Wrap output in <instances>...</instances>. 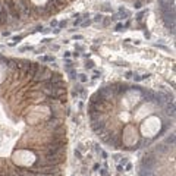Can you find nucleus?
Instances as JSON below:
<instances>
[{"mask_svg": "<svg viewBox=\"0 0 176 176\" xmlns=\"http://www.w3.org/2000/svg\"><path fill=\"white\" fill-rule=\"evenodd\" d=\"M116 29L119 31V29H122V24H118V26H116Z\"/></svg>", "mask_w": 176, "mask_h": 176, "instance_id": "obj_24", "label": "nucleus"}, {"mask_svg": "<svg viewBox=\"0 0 176 176\" xmlns=\"http://www.w3.org/2000/svg\"><path fill=\"white\" fill-rule=\"evenodd\" d=\"M138 175H139V176H153L154 173H153V170H150V169H144V167H141V170L138 172Z\"/></svg>", "mask_w": 176, "mask_h": 176, "instance_id": "obj_7", "label": "nucleus"}, {"mask_svg": "<svg viewBox=\"0 0 176 176\" xmlns=\"http://www.w3.org/2000/svg\"><path fill=\"white\" fill-rule=\"evenodd\" d=\"M65 145H66V141L65 139L53 141V143H50V144L46 145V154L47 156H57V154H60L65 150Z\"/></svg>", "mask_w": 176, "mask_h": 176, "instance_id": "obj_1", "label": "nucleus"}, {"mask_svg": "<svg viewBox=\"0 0 176 176\" xmlns=\"http://www.w3.org/2000/svg\"><path fill=\"white\" fill-rule=\"evenodd\" d=\"M13 2H15V6H16L21 16H29L31 15V8L28 6V3L25 0H13Z\"/></svg>", "mask_w": 176, "mask_h": 176, "instance_id": "obj_3", "label": "nucleus"}, {"mask_svg": "<svg viewBox=\"0 0 176 176\" xmlns=\"http://www.w3.org/2000/svg\"><path fill=\"white\" fill-rule=\"evenodd\" d=\"M87 25H90V21H85V22H82V26H87Z\"/></svg>", "mask_w": 176, "mask_h": 176, "instance_id": "obj_22", "label": "nucleus"}, {"mask_svg": "<svg viewBox=\"0 0 176 176\" xmlns=\"http://www.w3.org/2000/svg\"><path fill=\"white\" fill-rule=\"evenodd\" d=\"M79 79H81V82H87V77L85 75H79Z\"/></svg>", "mask_w": 176, "mask_h": 176, "instance_id": "obj_14", "label": "nucleus"}, {"mask_svg": "<svg viewBox=\"0 0 176 176\" xmlns=\"http://www.w3.org/2000/svg\"><path fill=\"white\" fill-rule=\"evenodd\" d=\"M125 78H126V79H129V78H132V72H126V75H125Z\"/></svg>", "mask_w": 176, "mask_h": 176, "instance_id": "obj_15", "label": "nucleus"}, {"mask_svg": "<svg viewBox=\"0 0 176 176\" xmlns=\"http://www.w3.org/2000/svg\"><path fill=\"white\" fill-rule=\"evenodd\" d=\"M139 8H141V3H139V2H138V3H135V9H139Z\"/></svg>", "mask_w": 176, "mask_h": 176, "instance_id": "obj_21", "label": "nucleus"}, {"mask_svg": "<svg viewBox=\"0 0 176 176\" xmlns=\"http://www.w3.org/2000/svg\"><path fill=\"white\" fill-rule=\"evenodd\" d=\"M100 173H101L103 176H107V172H106V170H100Z\"/></svg>", "mask_w": 176, "mask_h": 176, "instance_id": "obj_20", "label": "nucleus"}, {"mask_svg": "<svg viewBox=\"0 0 176 176\" xmlns=\"http://www.w3.org/2000/svg\"><path fill=\"white\" fill-rule=\"evenodd\" d=\"M5 22V10H2V13H0V24Z\"/></svg>", "mask_w": 176, "mask_h": 176, "instance_id": "obj_11", "label": "nucleus"}, {"mask_svg": "<svg viewBox=\"0 0 176 176\" xmlns=\"http://www.w3.org/2000/svg\"><path fill=\"white\" fill-rule=\"evenodd\" d=\"M13 40H15V41H21V40H22V37H15Z\"/></svg>", "mask_w": 176, "mask_h": 176, "instance_id": "obj_25", "label": "nucleus"}, {"mask_svg": "<svg viewBox=\"0 0 176 176\" xmlns=\"http://www.w3.org/2000/svg\"><path fill=\"white\" fill-rule=\"evenodd\" d=\"M40 60H43V62H53L54 59H53V57H47V56H44V57H40Z\"/></svg>", "mask_w": 176, "mask_h": 176, "instance_id": "obj_10", "label": "nucleus"}, {"mask_svg": "<svg viewBox=\"0 0 176 176\" xmlns=\"http://www.w3.org/2000/svg\"><path fill=\"white\" fill-rule=\"evenodd\" d=\"M131 169H132V166L129 163H126V170H131Z\"/></svg>", "mask_w": 176, "mask_h": 176, "instance_id": "obj_23", "label": "nucleus"}, {"mask_svg": "<svg viewBox=\"0 0 176 176\" xmlns=\"http://www.w3.org/2000/svg\"><path fill=\"white\" fill-rule=\"evenodd\" d=\"M75 157H78V159H81L82 156H81V153H79V151H77V150H75Z\"/></svg>", "mask_w": 176, "mask_h": 176, "instance_id": "obj_17", "label": "nucleus"}, {"mask_svg": "<svg viewBox=\"0 0 176 176\" xmlns=\"http://www.w3.org/2000/svg\"><path fill=\"white\" fill-rule=\"evenodd\" d=\"M101 19H103V15H97V16L94 18V21H95V22H100Z\"/></svg>", "mask_w": 176, "mask_h": 176, "instance_id": "obj_13", "label": "nucleus"}, {"mask_svg": "<svg viewBox=\"0 0 176 176\" xmlns=\"http://www.w3.org/2000/svg\"><path fill=\"white\" fill-rule=\"evenodd\" d=\"M157 151H159V153H167L169 148H167L166 145H159V147H157Z\"/></svg>", "mask_w": 176, "mask_h": 176, "instance_id": "obj_9", "label": "nucleus"}, {"mask_svg": "<svg viewBox=\"0 0 176 176\" xmlns=\"http://www.w3.org/2000/svg\"><path fill=\"white\" fill-rule=\"evenodd\" d=\"M66 24H67V22H66V21H63V22H60V24H59V26H60V28H63V26H66Z\"/></svg>", "mask_w": 176, "mask_h": 176, "instance_id": "obj_16", "label": "nucleus"}, {"mask_svg": "<svg viewBox=\"0 0 176 176\" xmlns=\"http://www.w3.org/2000/svg\"><path fill=\"white\" fill-rule=\"evenodd\" d=\"M166 110H167V115L170 116H175V103L173 101H166Z\"/></svg>", "mask_w": 176, "mask_h": 176, "instance_id": "obj_6", "label": "nucleus"}, {"mask_svg": "<svg viewBox=\"0 0 176 176\" xmlns=\"http://www.w3.org/2000/svg\"><path fill=\"white\" fill-rule=\"evenodd\" d=\"M156 166V153L150 151L147 153L144 157H143V161H141V167H144V169H153Z\"/></svg>", "mask_w": 176, "mask_h": 176, "instance_id": "obj_2", "label": "nucleus"}, {"mask_svg": "<svg viewBox=\"0 0 176 176\" xmlns=\"http://www.w3.org/2000/svg\"><path fill=\"white\" fill-rule=\"evenodd\" d=\"M82 19H84V18H79V19H77V21H75V25H79V24H81V21H82Z\"/></svg>", "mask_w": 176, "mask_h": 176, "instance_id": "obj_18", "label": "nucleus"}, {"mask_svg": "<svg viewBox=\"0 0 176 176\" xmlns=\"http://www.w3.org/2000/svg\"><path fill=\"white\" fill-rule=\"evenodd\" d=\"M5 3H6V8H8V12L10 13V16L18 19L21 15H19V12H18V9L15 6V2H13V0H5Z\"/></svg>", "mask_w": 176, "mask_h": 176, "instance_id": "obj_4", "label": "nucleus"}, {"mask_svg": "<svg viewBox=\"0 0 176 176\" xmlns=\"http://www.w3.org/2000/svg\"><path fill=\"white\" fill-rule=\"evenodd\" d=\"M118 170H119V172H123V166L119 164V166H118Z\"/></svg>", "mask_w": 176, "mask_h": 176, "instance_id": "obj_19", "label": "nucleus"}, {"mask_svg": "<svg viewBox=\"0 0 176 176\" xmlns=\"http://www.w3.org/2000/svg\"><path fill=\"white\" fill-rule=\"evenodd\" d=\"M166 143H169V144H172V145L175 144V135H173V134H172V135H169V136L166 138Z\"/></svg>", "mask_w": 176, "mask_h": 176, "instance_id": "obj_8", "label": "nucleus"}, {"mask_svg": "<svg viewBox=\"0 0 176 176\" xmlns=\"http://www.w3.org/2000/svg\"><path fill=\"white\" fill-rule=\"evenodd\" d=\"M85 67H87V69H93V67H94V62H88V63L85 65Z\"/></svg>", "mask_w": 176, "mask_h": 176, "instance_id": "obj_12", "label": "nucleus"}, {"mask_svg": "<svg viewBox=\"0 0 176 176\" xmlns=\"http://www.w3.org/2000/svg\"><path fill=\"white\" fill-rule=\"evenodd\" d=\"M38 69H40V66H38L37 63H29V65L26 66V69H25V75L29 77V78H34L35 74L38 72Z\"/></svg>", "mask_w": 176, "mask_h": 176, "instance_id": "obj_5", "label": "nucleus"}]
</instances>
